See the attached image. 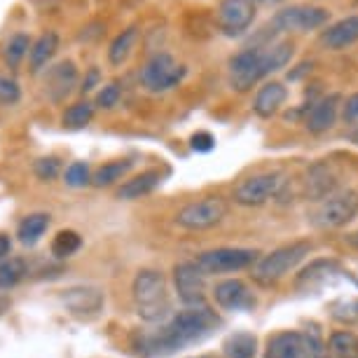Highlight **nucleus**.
Listing matches in <instances>:
<instances>
[{
  "label": "nucleus",
  "mask_w": 358,
  "mask_h": 358,
  "mask_svg": "<svg viewBox=\"0 0 358 358\" xmlns=\"http://www.w3.org/2000/svg\"><path fill=\"white\" fill-rule=\"evenodd\" d=\"M218 326L220 319L208 307H185L166 323H159L157 330L134 335L131 347L143 358H164L187 344L206 340Z\"/></svg>",
  "instance_id": "obj_1"
},
{
  "label": "nucleus",
  "mask_w": 358,
  "mask_h": 358,
  "mask_svg": "<svg viewBox=\"0 0 358 358\" xmlns=\"http://www.w3.org/2000/svg\"><path fill=\"white\" fill-rule=\"evenodd\" d=\"M293 59V45L281 40L267 47H246L229 57L227 73H229V87L234 92H248L260 83L262 78L279 73L286 69Z\"/></svg>",
  "instance_id": "obj_2"
},
{
  "label": "nucleus",
  "mask_w": 358,
  "mask_h": 358,
  "mask_svg": "<svg viewBox=\"0 0 358 358\" xmlns=\"http://www.w3.org/2000/svg\"><path fill=\"white\" fill-rule=\"evenodd\" d=\"M131 300L136 314L145 323H164L171 314V297H169L166 279L159 269H141L131 283Z\"/></svg>",
  "instance_id": "obj_3"
},
{
  "label": "nucleus",
  "mask_w": 358,
  "mask_h": 358,
  "mask_svg": "<svg viewBox=\"0 0 358 358\" xmlns=\"http://www.w3.org/2000/svg\"><path fill=\"white\" fill-rule=\"evenodd\" d=\"M312 248H314L312 241H307V239H300V241H293V244L274 248L272 253H267L255 260L253 281L260 283V286H267V288L276 286V283L281 279H286V276L293 272L309 253H312Z\"/></svg>",
  "instance_id": "obj_4"
},
{
  "label": "nucleus",
  "mask_w": 358,
  "mask_h": 358,
  "mask_svg": "<svg viewBox=\"0 0 358 358\" xmlns=\"http://www.w3.org/2000/svg\"><path fill=\"white\" fill-rule=\"evenodd\" d=\"M265 358H326V344L316 326L312 330H281L267 340Z\"/></svg>",
  "instance_id": "obj_5"
},
{
  "label": "nucleus",
  "mask_w": 358,
  "mask_h": 358,
  "mask_svg": "<svg viewBox=\"0 0 358 358\" xmlns=\"http://www.w3.org/2000/svg\"><path fill=\"white\" fill-rule=\"evenodd\" d=\"M187 69L176 62L173 54L155 52L143 64V69L138 71V83L148 94H164L183 83Z\"/></svg>",
  "instance_id": "obj_6"
},
{
  "label": "nucleus",
  "mask_w": 358,
  "mask_h": 358,
  "mask_svg": "<svg viewBox=\"0 0 358 358\" xmlns=\"http://www.w3.org/2000/svg\"><path fill=\"white\" fill-rule=\"evenodd\" d=\"M260 258V253L255 248H239V246H220L204 251L194 258L204 276L208 274H229V272H241L255 265V260Z\"/></svg>",
  "instance_id": "obj_7"
},
{
  "label": "nucleus",
  "mask_w": 358,
  "mask_h": 358,
  "mask_svg": "<svg viewBox=\"0 0 358 358\" xmlns=\"http://www.w3.org/2000/svg\"><path fill=\"white\" fill-rule=\"evenodd\" d=\"M229 204L222 197H201L197 201H190L176 213V225L190 229V232H204L215 225H220L227 218Z\"/></svg>",
  "instance_id": "obj_8"
},
{
  "label": "nucleus",
  "mask_w": 358,
  "mask_h": 358,
  "mask_svg": "<svg viewBox=\"0 0 358 358\" xmlns=\"http://www.w3.org/2000/svg\"><path fill=\"white\" fill-rule=\"evenodd\" d=\"M356 213H358V192L344 190L321 199V204L312 213V225L319 229H337L354 220Z\"/></svg>",
  "instance_id": "obj_9"
},
{
  "label": "nucleus",
  "mask_w": 358,
  "mask_h": 358,
  "mask_svg": "<svg viewBox=\"0 0 358 358\" xmlns=\"http://www.w3.org/2000/svg\"><path fill=\"white\" fill-rule=\"evenodd\" d=\"M283 185H286V176L281 171H262L241 180L234 187L232 199L241 206H262L272 197H276Z\"/></svg>",
  "instance_id": "obj_10"
},
{
  "label": "nucleus",
  "mask_w": 358,
  "mask_h": 358,
  "mask_svg": "<svg viewBox=\"0 0 358 358\" xmlns=\"http://www.w3.org/2000/svg\"><path fill=\"white\" fill-rule=\"evenodd\" d=\"M330 19L326 8H314V5H290L274 15L272 26L281 33H307L321 29Z\"/></svg>",
  "instance_id": "obj_11"
},
{
  "label": "nucleus",
  "mask_w": 358,
  "mask_h": 358,
  "mask_svg": "<svg viewBox=\"0 0 358 358\" xmlns=\"http://www.w3.org/2000/svg\"><path fill=\"white\" fill-rule=\"evenodd\" d=\"M78 87H80V73L76 62H71V59L52 64L43 76V92L47 101L54 106L64 103Z\"/></svg>",
  "instance_id": "obj_12"
},
{
  "label": "nucleus",
  "mask_w": 358,
  "mask_h": 358,
  "mask_svg": "<svg viewBox=\"0 0 358 358\" xmlns=\"http://www.w3.org/2000/svg\"><path fill=\"white\" fill-rule=\"evenodd\" d=\"M173 286L185 307H204L206 276L194 265V260H183L173 267Z\"/></svg>",
  "instance_id": "obj_13"
},
{
  "label": "nucleus",
  "mask_w": 358,
  "mask_h": 358,
  "mask_svg": "<svg viewBox=\"0 0 358 358\" xmlns=\"http://www.w3.org/2000/svg\"><path fill=\"white\" fill-rule=\"evenodd\" d=\"M215 22H218V29L229 38L244 36L255 22V5L248 0H222L215 12Z\"/></svg>",
  "instance_id": "obj_14"
},
{
  "label": "nucleus",
  "mask_w": 358,
  "mask_h": 358,
  "mask_svg": "<svg viewBox=\"0 0 358 358\" xmlns=\"http://www.w3.org/2000/svg\"><path fill=\"white\" fill-rule=\"evenodd\" d=\"M213 300H215V305L220 309H225V312H248V309H253L258 305L253 290L241 279L218 281L213 286Z\"/></svg>",
  "instance_id": "obj_15"
},
{
  "label": "nucleus",
  "mask_w": 358,
  "mask_h": 358,
  "mask_svg": "<svg viewBox=\"0 0 358 358\" xmlns=\"http://www.w3.org/2000/svg\"><path fill=\"white\" fill-rule=\"evenodd\" d=\"M62 302L71 314L76 316H94L106 305L103 290L96 286H73L62 290Z\"/></svg>",
  "instance_id": "obj_16"
},
{
  "label": "nucleus",
  "mask_w": 358,
  "mask_h": 358,
  "mask_svg": "<svg viewBox=\"0 0 358 358\" xmlns=\"http://www.w3.org/2000/svg\"><path fill=\"white\" fill-rule=\"evenodd\" d=\"M340 106H342V96L337 92L328 94V96L319 99L316 103L305 115V127L307 131L312 134H323L328 129H333L337 122V115H340Z\"/></svg>",
  "instance_id": "obj_17"
},
{
  "label": "nucleus",
  "mask_w": 358,
  "mask_h": 358,
  "mask_svg": "<svg viewBox=\"0 0 358 358\" xmlns=\"http://www.w3.org/2000/svg\"><path fill=\"white\" fill-rule=\"evenodd\" d=\"M59 45H62V38H59L57 31H45L31 43L29 50V69L33 76H40L52 66V59L57 57Z\"/></svg>",
  "instance_id": "obj_18"
},
{
  "label": "nucleus",
  "mask_w": 358,
  "mask_h": 358,
  "mask_svg": "<svg viewBox=\"0 0 358 358\" xmlns=\"http://www.w3.org/2000/svg\"><path fill=\"white\" fill-rule=\"evenodd\" d=\"M286 101H288V90L283 87V83L272 80V83L262 85L258 90V94H255L253 113L262 120H269V117H274L283 106H286Z\"/></svg>",
  "instance_id": "obj_19"
},
{
  "label": "nucleus",
  "mask_w": 358,
  "mask_h": 358,
  "mask_svg": "<svg viewBox=\"0 0 358 358\" xmlns=\"http://www.w3.org/2000/svg\"><path fill=\"white\" fill-rule=\"evenodd\" d=\"M321 43L333 52L347 50V47L358 43V15L344 17L340 22H335L333 26H328V29L321 33Z\"/></svg>",
  "instance_id": "obj_20"
},
{
  "label": "nucleus",
  "mask_w": 358,
  "mask_h": 358,
  "mask_svg": "<svg viewBox=\"0 0 358 358\" xmlns=\"http://www.w3.org/2000/svg\"><path fill=\"white\" fill-rule=\"evenodd\" d=\"M138 36H141V29L136 24H131L113 38V43L108 45V64H110L113 69H122V66L129 62V57L134 54V50H136Z\"/></svg>",
  "instance_id": "obj_21"
},
{
  "label": "nucleus",
  "mask_w": 358,
  "mask_h": 358,
  "mask_svg": "<svg viewBox=\"0 0 358 358\" xmlns=\"http://www.w3.org/2000/svg\"><path fill=\"white\" fill-rule=\"evenodd\" d=\"M162 183V173L159 169H148V171H141L138 176L134 178L124 180L117 190V199H124V201H134V199H141L145 194H150L155 187H159Z\"/></svg>",
  "instance_id": "obj_22"
},
{
  "label": "nucleus",
  "mask_w": 358,
  "mask_h": 358,
  "mask_svg": "<svg viewBox=\"0 0 358 358\" xmlns=\"http://www.w3.org/2000/svg\"><path fill=\"white\" fill-rule=\"evenodd\" d=\"M333 187H335V176L326 164H316L309 169V173H307V197L309 199H314V201L326 199V197H330Z\"/></svg>",
  "instance_id": "obj_23"
},
{
  "label": "nucleus",
  "mask_w": 358,
  "mask_h": 358,
  "mask_svg": "<svg viewBox=\"0 0 358 358\" xmlns=\"http://www.w3.org/2000/svg\"><path fill=\"white\" fill-rule=\"evenodd\" d=\"M134 169V159H113L101 164L96 171L92 173V185L94 187H110L124 178Z\"/></svg>",
  "instance_id": "obj_24"
},
{
  "label": "nucleus",
  "mask_w": 358,
  "mask_h": 358,
  "mask_svg": "<svg viewBox=\"0 0 358 358\" xmlns=\"http://www.w3.org/2000/svg\"><path fill=\"white\" fill-rule=\"evenodd\" d=\"M31 43H33V38L26 31H17L15 36H10L8 43L3 45V62H5V66L12 69V71H17L19 66L24 64V59L29 57Z\"/></svg>",
  "instance_id": "obj_25"
},
{
  "label": "nucleus",
  "mask_w": 358,
  "mask_h": 358,
  "mask_svg": "<svg viewBox=\"0 0 358 358\" xmlns=\"http://www.w3.org/2000/svg\"><path fill=\"white\" fill-rule=\"evenodd\" d=\"M47 227H50V213H29L22 222H19L17 236L24 246H36L45 236Z\"/></svg>",
  "instance_id": "obj_26"
},
{
  "label": "nucleus",
  "mask_w": 358,
  "mask_h": 358,
  "mask_svg": "<svg viewBox=\"0 0 358 358\" xmlns=\"http://www.w3.org/2000/svg\"><path fill=\"white\" fill-rule=\"evenodd\" d=\"M94 115H96V106H94V101H76V103H71L69 108L64 110L62 115V124L66 127V129H85V127L92 124Z\"/></svg>",
  "instance_id": "obj_27"
},
{
  "label": "nucleus",
  "mask_w": 358,
  "mask_h": 358,
  "mask_svg": "<svg viewBox=\"0 0 358 358\" xmlns=\"http://www.w3.org/2000/svg\"><path fill=\"white\" fill-rule=\"evenodd\" d=\"M333 272H340L337 262H333V260H316L300 276H297L295 286L300 288V290H314L316 286L326 283L328 281V274H333Z\"/></svg>",
  "instance_id": "obj_28"
},
{
  "label": "nucleus",
  "mask_w": 358,
  "mask_h": 358,
  "mask_svg": "<svg viewBox=\"0 0 358 358\" xmlns=\"http://www.w3.org/2000/svg\"><path fill=\"white\" fill-rule=\"evenodd\" d=\"M227 358H255L258 354V337L253 333H234L222 344Z\"/></svg>",
  "instance_id": "obj_29"
},
{
  "label": "nucleus",
  "mask_w": 358,
  "mask_h": 358,
  "mask_svg": "<svg viewBox=\"0 0 358 358\" xmlns=\"http://www.w3.org/2000/svg\"><path fill=\"white\" fill-rule=\"evenodd\" d=\"M328 351L333 358H358V335L351 330H337L330 335Z\"/></svg>",
  "instance_id": "obj_30"
},
{
  "label": "nucleus",
  "mask_w": 358,
  "mask_h": 358,
  "mask_svg": "<svg viewBox=\"0 0 358 358\" xmlns=\"http://www.w3.org/2000/svg\"><path fill=\"white\" fill-rule=\"evenodd\" d=\"M26 276V262L24 258L10 255V258L0 260V290H10L17 283H22Z\"/></svg>",
  "instance_id": "obj_31"
},
{
  "label": "nucleus",
  "mask_w": 358,
  "mask_h": 358,
  "mask_svg": "<svg viewBox=\"0 0 358 358\" xmlns=\"http://www.w3.org/2000/svg\"><path fill=\"white\" fill-rule=\"evenodd\" d=\"M80 246H83V236L76 229H62L52 239V255L54 258H71L80 251Z\"/></svg>",
  "instance_id": "obj_32"
},
{
  "label": "nucleus",
  "mask_w": 358,
  "mask_h": 358,
  "mask_svg": "<svg viewBox=\"0 0 358 358\" xmlns=\"http://www.w3.org/2000/svg\"><path fill=\"white\" fill-rule=\"evenodd\" d=\"M64 183L69 187H76V190L92 185V169H90V164H87V162H71V164L66 166V171H64Z\"/></svg>",
  "instance_id": "obj_33"
},
{
  "label": "nucleus",
  "mask_w": 358,
  "mask_h": 358,
  "mask_svg": "<svg viewBox=\"0 0 358 358\" xmlns=\"http://www.w3.org/2000/svg\"><path fill=\"white\" fill-rule=\"evenodd\" d=\"M120 99H122V87H120V83H108L96 92L94 106H96V110H113L120 103Z\"/></svg>",
  "instance_id": "obj_34"
},
{
  "label": "nucleus",
  "mask_w": 358,
  "mask_h": 358,
  "mask_svg": "<svg viewBox=\"0 0 358 358\" xmlns=\"http://www.w3.org/2000/svg\"><path fill=\"white\" fill-rule=\"evenodd\" d=\"M33 173H36L38 180H43V183H52V180L59 178V173H62V162L59 157H40L33 162Z\"/></svg>",
  "instance_id": "obj_35"
},
{
  "label": "nucleus",
  "mask_w": 358,
  "mask_h": 358,
  "mask_svg": "<svg viewBox=\"0 0 358 358\" xmlns=\"http://www.w3.org/2000/svg\"><path fill=\"white\" fill-rule=\"evenodd\" d=\"M22 101V87L15 78L0 73V103L3 106H17Z\"/></svg>",
  "instance_id": "obj_36"
},
{
  "label": "nucleus",
  "mask_w": 358,
  "mask_h": 358,
  "mask_svg": "<svg viewBox=\"0 0 358 358\" xmlns=\"http://www.w3.org/2000/svg\"><path fill=\"white\" fill-rule=\"evenodd\" d=\"M190 148L194 152H211L215 148V136L211 131H197L190 136Z\"/></svg>",
  "instance_id": "obj_37"
},
{
  "label": "nucleus",
  "mask_w": 358,
  "mask_h": 358,
  "mask_svg": "<svg viewBox=\"0 0 358 358\" xmlns=\"http://www.w3.org/2000/svg\"><path fill=\"white\" fill-rule=\"evenodd\" d=\"M101 80H103V78H101V69H99V66H92V69L85 73V78L80 80L78 90L87 96V94H92L96 87H101Z\"/></svg>",
  "instance_id": "obj_38"
},
{
  "label": "nucleus",
  "mask_w": 358,
  "mask_h": 358,
  "mask_svg": "<svg viewBox=\"0 0 358 358\" xmlns=\"http://www.w3.org/2000/svg\"><path fill=\"white\" fill-rule=\"evenodd\" d=\"M342 117H344V122L347 124H354L358 127V92L356 94H351V96L344 101V106H342Z\"/></svg>",
  "instance_id": "obj_39"
},
{
  "label": "nucleus",
  "mask_w": 358,
  "mask_h": 358,
  "mask_svg": "<svg viewBox=\"0 0 358 358\" xmlns=\"http://www.w3.org/2000/svg\"><path fill=\"white\" fill-rule=\"evenodd\" d=\"M10 255H12V239H10V234L0 232V260L10 258Z\"/></svg>",
  "instance_id": "obj_40"
},
{
  "label": "nucleus",
  "mask_w": 358,
  "mask_h": 358,
  "mask_svg": "<svg viewBox=\"0 0 358 358\" xmlns=\"http://www.w3.org/2000/svg\"><path fill=\"white\" fill-rule=\"evenodd\" d=\"M251 5H279L283 0H248Z\"/></svg>",
  "instance_id": "obj_41"
},
{
  "label": "nucleus",
  "mask_w": 358,
  "mask_h": 358,
  "mask_svg": "<svg viewBox=\"0 0 358 358\" xmlns=\"http://www.w3.org/2000/svg\"><path fill=\"white\" fill-rule=\"evenodd\" d=\"M349 141H351V143H354V145L358 148V127H354V131L349 134Z\"/></svg>",
  "instance_id": "obj_42"
},
{
  "label": "nucleus",
  "mask_w": 358,
  "mask_h": 358,
  "mask_svg": "<svg viewBox=\"0 0 358 358\" xmlns=\"http://www.w3.org/2000/svg\"><path fill=\"white\" fill-rule=\"evenodd\" d=\"M349 244L358 248V232H354V234H351V236H349Z\"/></svg>",
  "instance_id": "obj_43"
},
{
  "label": "nucleus",
  "mask_w": 358,
  "mask_h": 358,
  "mask_svg": "<svg viewBox=\"0 0 358 358\" xmlns=\"http://www.w3.org/2000/svg\"><path fill=\"white\" fill-rule=\"evenodd\" d=\"M197 358H215V356H197Z\"/></svg>",
  "instance_id": "obj_44"
}]
</instances>
